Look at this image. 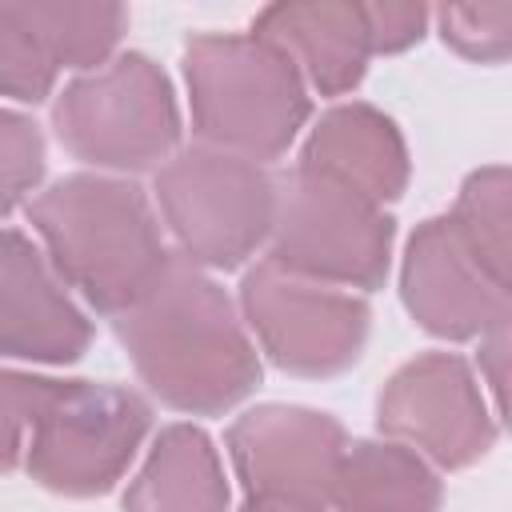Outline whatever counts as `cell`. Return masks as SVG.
Returning <instances> with one entry per match:
<instances>
[{"label":"cell","instance_id":"cell-7","mask_svg":"<svg viewBox=\"0 0 512 512\" xmlns=\"http://www.w3.org/2000/svg\"><path fill=\"white\" fill-rule=\"evenodd\" d=\"M396 220L368 196L292 168L276 176V220L264 260L348 292H376L392 272Z\"/></svg>","mask_w":512,"mask_h":512},{"label":"cell","instance_id":"cell-4","mask_svg":"<svg viewBox=\"0 0 512 512\" xmlns=\"http://www.w3.org/2000/svg\"><path fill=\"white\" fill-rule=\"evenodd\" d=\"M184 88L200 144L268 164L280 160L312 116L296 64L248 32H196L184 44Z\"/></svg>","mask_w":512,"mask_h":512},{"label":"cell","instance_id":"cell-19","mask_svg":"<svg viewBox=\"0 0 512 512\" xmlns=\"http://www.w3.org/2000/svg\"><path fill=\"white\" fill-rule=\"evenodd\" d=\"M440 40L472 64L512 60V4H444L432 8Z\"/></svg>","mask_w":512,"mask_h":512},{"label":"cell","instance_id":"cell-17","mask_svg":"<svg viewBox=\"0 0 512 512\" xmlns=\"http://www.w3.org/2000/svg\"><path fill=\"white\" fill-rule=\"evenodd\" d=\"M4 8L36 36V44L64 72H96L116 60L120 40L128 32L124 4L100 0H4Z\"/></svg>","mask_w":512,"mask_h":512},{"label":"cell","instance_id":"cell-12","mask_svg":"<svg viewBox=\"0 0 512 512\" xmlns=\"http://www.w3.org/2000/svg\"><path fill=\"white\" fill-rule=\"evenodd\" d=\"M92 320L52 268L36 236L4 228L0 256V348L16 364H76L92 348Z\"/></svg>","mask_w":512,"mask_h":512},{"label":"cell","instance_id":"cell-5","mask_svg":"<svg viewBox=\"0 0 512 512\" xmlns=\"http://www.w3.org/2000/svg\"><path fill=\"white\" fill-rule=\"evenodd\" d=\"M60 148L108 176L160 172L180 152V104L168 72L144 52H120L72 76L52 100Z\"/></svg>","mask_w":512,"mask_h":512},{"label":"cell","instance_id":"cell-11","mask_svg":"<svg viewBox=\"0 0 512 512\" xmlns=\"http://www.w3.org/2000/svg\"><path fill=\"white\" fill-rule=\"evenodd\" d=\"M400 300L428 336L448 344L484 340L512 316V296L484 272L452 216H428L412 228L400 260Z\"/></svg>","mask_w":512,"mask_h":512},{"label":"cell","instance_id":"cell-6","mask_svg":"<svg viewBox=\"0 0 512 512\" xmlns=\"http://www.w3.org/2000/svg\"><path fill=\"white\" fill-rule=\"evenodd\" d=\"M152 196L176 252L208 272H232L268 252L276 176L256 160L196 140L152 176Z\"/></svg>","mask_w":512,"mask_h":512},{"label":"cell","instance_id":"cell-18","mask_svg":"<svg viewBox=\"0 0 512 512\" xmlns=\"http://www.w3.org/2000/svg\"><path fill=\"white\" fill-rule=\"evenodd\" d=\"M448 216L484 272L512 296V168L488 164L468 172Z\"/></svg>","mask_w":512,"mask_h":512},{"label":"cell","instance_id":"cell-14","mask_svg":"<svg viewBox=\"0 0 512 512\" xmlns=\"http://www.w3.org/2000/svg\"><path fill=\"white\" fill-rule=\"evenodd\" d=\"M252 32L276 44L296 72L304 76L308 92L320 96H348L372 60L364 4L348 0H284L256 12Z\"/></svg>","mask_w":512,"mask_h":512},{"label":"cell","instance_id":"cell-3","mask_svg":"<svg viewBox=\"0 0 512 512\" xmlns=\"http://www.w3.org/2000/svg\"><path fill=\"white\" fill-rule=\"evenodd\" d=\"M64 284L100 316H120L172 260L164 220L132 176L68 172L24 208Z\"/></svg>","mask_w":512,"mask_h":512},{"label":"cell","instance_id":"cell-15","mask_svg":"<svg viewBox=\"0 0 512 512\" xmlns=\"http://www.w3.org/2000/svg\"><path fill=\"white\" fill-rule=\"evenodd\" d=\"M124 512H232V488L212 436L196 424H164L124 488Z\"/></svg>","mask_w":512,"mask_h":512},{"label":"cell","instance_id":"cell-8","mask_svg":"<svg viewBox=\"0 0 512 512\" xmlns=\"http://www.w3.org/2000/svg\"><path fill=\"white\" fill-rule=\"evenodd\" d=\"M236 300L260 356L288 376L332 380L364 356L372 308L360 292L304 280L260 256L244 268Z\"/></svg>","mask_w":512,"mask_h":512},{"label":"cell","instance_id":"cell-10","mask_svg":"<svg viewBox=\"0 0 512 512\" xmlns=\"http://www.w3.org/2000/svg\"><path fill=\"white\" fill-rule=\"evenodd\" d=\"M224 448L248 496L328 504L348 432L332 412L308 404H256L228 424Z\"/></svg>","mask_w":512,"mask_h":512},{"label":"cell","instance_id":"cell-9","mask_svg":"<svg viewBox=\"0 0 512 512\" xmlns=\"http://www.w3.org/2000/svg\"><path fill=\"white\" fill-rule=\"evenodd\" d=\"M376 428L440 472L472 468L496 444V416L484 388L456 352H420L404 360L376 396Z\"/></svg>","mask_w":512,"mask_h":512},{"label":"cell","instance_id":"cell-16","mask_svg":"<svg viewBox=\"0 0 512 512\" xmlns=\"http://www.w3.org/2000/svg\"><path fill=\"white\" fill-rule=\"evenodd\" d=\"M440 468L400 440H348L328 496L332 512H440Z\"/></svg>","mask_w":512,"mask_h":512},{"label":"cell","instance_id":"cell-20","mask_svg":"<svg viewBox=\"0 0 512 512\" xmlns=\"http://www.w3.org/2000/svg\"><path fill=\"white\" fill-rule=\"evenodd\" d=\"M60 68L36 44V36L0 4V92L8 104H44L56 88Z\"/></svg>","mask_w":512,"mask_h":512},{"label":"cell","instance_id":"cell-23","mask_svg":"<svg viewBox=\"0 0 512 512\" xmlns=\"http://www.w3.org/2000/svg\"><path fill=\"white\" fill-rule=\"evenodd\" d=\"M480 376L496 400V416L512 432V316H504L484 340H480Z\"/></svg>","mask_w":512,"mask_h":512},{"label":"cell","instance_id":"cell-24","mask_svg":"<svg viewBox=\"0 0 512 512\" xmlns=\"http://www.w3.org/2000/svg\"><path fill=\"white\" fill-rule=\"evenodd\" d=\"M240 512H332L316 500H288V496H248Z\"/></svg>","mask_w":512,"mask_h":512},{"label":"cell","instance_id":"cell-2","mask_svg":"<svg viewBox=\"0 0 512 512\" xmlns=\"http://www.w3.org/2000/svg\"><path fill=\"white\" fill-rule=\"evenodd\" d=\"M152 432L144 392L116 380L4 372V468H24L52 496L112 492Z\"/></svg>","mask_w":512,"mask_h":512},{"label":"cell","instance_id":"cell-22","mask_svg":"<svg viewBox=\"0 0 512 512\" xmlns=\"http://www.w3.org/2000/svg\"><path fill=\"white\" fill-rule=\"evenodd\" d=\"M372 56H396L424 40L432 24V8L424 4H364Z\"/></svg>","mask_w":512,"mask_h":512},{"label":"cell","instance_id":"cell-1","mask_svg":"<svg viewBox=\"0 0 512 512\" xmlns=\"http://www.w3.org/2000/svg\"><path fill=\"white\" fill-rule=\"evenodd\" d=\"M112 328L148 396L184 416H224L244 404L264 376L240 300L180 252L112 316Z\"/></svg>","mask_w":512,"mask_h":512},{"label":"cell","instance_id":"cell-13","mask_svg":"<svg viewBox=\"0 0 512 512\" xmlns=\"http://www.w3.org/2000/svg\"><path fill=\"white\" fill-rule=\"evenodd\" d=\"M296 168L328 176L380 208L400 200L412 176L408 144L396 120L364 100H344L320 112V120L308 128L300 144Z\"/></svg>","mask_w":512,"mask_h":512},{"label":"cell","instance_id":"cell-21","mask_svg":"<svg viewBox=\"0 0 512 512\" xmlns=\"http://www.w3.org/2000/svg\"><path fill=\"white\" fill-rule=\"evenodd\" d=\"M44 132L40 124L20 112V108H4L0 112V172H4V212L12 216L20 204H32V192H40L44 180Z\"/></svg>","mask_w":512,"mask_h":512}]
</instances>
